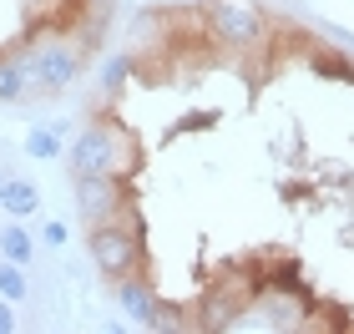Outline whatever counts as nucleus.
<instances>
[{
    "mask_svg": "<svg viewBox=\"0 0 354 334\" xmlns=\"http://www.w3.org/2000/svg\"><path fill=\"white\" fill-rule=\"evenodd\" d=\"M71 178H96V172H122L132 167V142H127V132L117 122H86L82 132H76L71 152Z\"/></svg>",
    "mask_w": 354,
    "mask_h": 334,
    "instance_id": "obj_1",
    "label": "nucleus"
},
{
    "mask_svg": "<svg viewBox=\"0 0 354 334\" xmlns=\"http://www.w3.org/2000/svg\"><path fill=\"white\" fill-rule=\"evenodd\" d=\"M86 248H91V263L102 268L106 279H127L142 263V228H132L127 218H106V223L91 228Z\"/></svg>",
    "mask_w": 354,
    "mask_h": 334,
    "instance_id": "obj_2",
    "label": "nucleus"
},
{
    "mask_svg": "<svg viewBox=\"0 0 354 334\" xmlns=\"http://www.w3.org/2000/svg\"><path fill=\"white\" fill-rule=\"evenodd\" d=\"M82 61H86V51L66 36H46L26 51L30 82H36V91H46V97H51V91H66L76 76H82Z\"/></svg>",
    "mask_w": 354,
    "mask_h": 334,
    "instance_id": "obj_3",
    "label": "nucleus"
},
{
    "mask_svg": "<svg viewBox=\"0 0 354 334\" xmlns=\"http://www.w3.org/2000/svg\"><path fill=\"white\" fill-rule=\"evenodd\" d=\"M207 30H213V41L228 46V51H253V46L268 36V21L248 0H207Z\"/></svg>",
    "mask_w": 354,
    "mask_h": 334,
    "instance_id": "obj_4",
    "label": "nucleus"
},
{
    "mask_svg": "<svg viewBox=\"0 0 354 334\" xmlns=\"http://www.w3.org/2000/svg\"><path fill=\"white\" fill-rule=\"evenodd\" d=\"M127 203H132V193H127L122 172L76 178V213H82L86 228H96V223H106V218H127Z\"/></svg>",
    "mask_w": 354,
    "mask_h": 334,
    "instance_id": "obj_5",
    "label": "nucleus"
},
{
    "mask_svg": "<svg viewBox=\"0 0 354 334\" xmlns=\"http://www.w3.org/2000/svg\"><path fill=\"white\" fill-rule=\"evenodd\" d=\"M117 304H122L127 319H137L142 329H152L157 309H162V299H157V289H152L147 279H117Z\"/></svg>",
    "mask_w": 354,
    "mask_h": 334,
    "instance_id": "obj_6",
    "label": "nucleus"
},
{
    "mask_svg": "<svg viewBox=\"0 0 354 334\" xmlns=\"http://www.w3.org/2000/svg\"><path fill=\"white\" fill-rule=\"evenodd\" d=\"M30 91H36V82H30V66H26V56H6V61H0V106H15V102H26Z\"/></svg>",
    "mask_w": 354,
    "mask_h": 334,
    "instance_id": "obj_7",
    "label": "nucleus"
},
{
    "mask_svg": "<svg viewBox=\"0 0 354 334\" xmlns=\"http://www.w3.org/2000/svg\"><path fill=\"white\" fill-rule=\"evenodd\" d=\"M0 208H6L10 218H30L41 208V187L30 178H6L0 183Z\"/></svg>",
    "mask_w": 354,
    "mask_h": 334,
    "instance_id": "obj_8",
    "label": "nucleus"
},
{
    "mask_svg": "<svg viewBox=\"0 0 354 334\" xmlns=\"http://www.w3.org/2000/svg\"><path fill=\"white\" fill-rule=\"evenodd\" d=\"M61 142H66V127H30V137H26V152L30 157H41V163H56L61 157Z\"/></svg>",
    "mask_w": 354,
    "mask_h": 334,
    "instance_id": "obj_9",
    "label": "nucleus"
},
{
    "mask_svg": "<svg viewBox=\"0 0 354 334\" xmlns=\"http://www.w3.org/2000/svg\"><path fill=\"white\" fill-rule=\"evenodd\" d=\"M30 253H36V238L21 228V218H10V228L0 233V259H10V263H30Z\"/></svg>",
    "mask_w": 354,
    "mask_h": 334,
    "instance_id": "obj_10",
    "label": "nucleus"
},
{
    "mask_svg": "<svg viewBox=\"0 0 354 334\" xmlns=\"http://www.w3.org/2000/svg\"><path fill=\"white\" fill-rule=\"evenodd\" d=\"M26 294H30V284H26V263H10V259H0V299L21 304Z\"/></svg>",
    "mask_w": 354,
    "mask_h": 334,
    "instance_id": "obj_11",
    "label": "nucleus"
},
{
    "mask_svg": "<svg viewBox=\"0 0 354 334\" xmlns=\"http://www.w3.org/2000/svg\"><path fill=\"white\" fill-rule=\"evenodd\" d=\"M127 71H132V61H127V56H117V61H111V66H106V76H102V82H106V91H117V86L127 82Z\"/></svg>",
    "mask_w": 354,
    "mask_h": 334,
    "instance_id": "obj_12",
    "label": "nucleus"
},
{
    "mask_svg": "<svg viewBox=\"0 0 354 334\" xmlns=\"http://www.w3.org/2000/svg\"><path fill=\"white\" fill-rule=\"evenodd\" d=\"M41 243L61 248V243H66V223H61V218H51V223H46V228H41Z\"/></svg>",
    "mask_w": 354,
    "mask_h": 334,
    "instance_id": "obj_13",
    "label": "nucleus"
},
{
    "mask_svg": "<svg viewBox=\"0 0 354 334\" xmlns=\"http://www.w3.org/2000/svg\"><path fill=\"white\" fill-rule=\"evenodd\" d=\"M152 329H183V314H172V309H157Z\"/></svg>",
    "mask_w": 354,
    "mask_h": 334,
    "instance_id": "obj_14",
    "label": "nucleus"
},
{
    "mask_svg": "<svg viewBox=\"0 0 354 334\" xmlns=\"http://www.w3.org/2000/svg\"><path fill=\"white\" fill-rule=\"evenodd\" d=\"M15 329V309H10V299H0V334H10Z\"/></svg>",
    "mask_w": 354,
    "mask_h": 334,
    "instance_id": "obj_15",
    "label": "nucleus"
},
{
    "mask_svg": "<svg viewBox=\"0 0 354 334\" xmlns=\"http://www.w3.org/2000/svg\"><path fill=\"white\" fill-rule=\"evenodd\" d=\"M0 183H6V172H0Z\"/></svg>",
    "mask_w": 354,
    "mask_h": 334,
    "instance_id": "obj_16",
    "label": "nucleus"
}]
</instances>
